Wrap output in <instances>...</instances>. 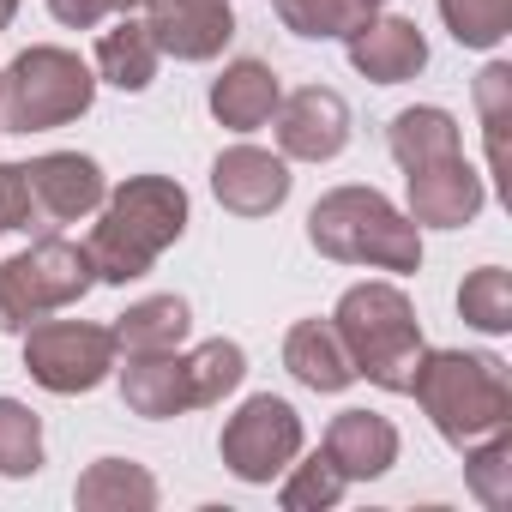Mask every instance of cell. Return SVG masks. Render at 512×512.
Here are the masks:
<instances>
[{
  "label": "cell",
  "instance_id": "1",
  "mask_svg": "<svg viewBox=\"0 0 512 512\" xmlns=\"http://www.w3.org/2000/svg\"><path fill=\"white\" fill-rule=\"evenodd\" d=\"M97 229L85 241L97 284H133L187 235V187L175 175H133L97 205Z\"/></svg>",
  "mask_w": 512,
  "mask_h": 512
},
{
  "label": "cell",
  "instance_id": "2",
  "mask_svg": "<svg viewBox=\"0 0 512 512\" xmlns=\"http://www.w3.org/2000/svg\"><path fill=\"white\" fill-rule=\"evenodd\" d=\"M410 398L422 404L434 434L458 452L512 422V380L506 362L488 350H422Z\"/></svg>",
  "mask_w": 512,
  "mask_h": 512
},
{
  "label": "cell",
  "instance_id": "3",
  "mask_svg": "<svg viewBox=\"0 0 512 512\" xmlns=\"http://www.w3.org/2000/svg\"><path fill=\"white\" fill-rule=\"evenodd\" d=\"M308 241L338 266L422 272V235L380 187H332L308 211Z\"/></svg>",
  "mask_w": 512,
  "mask_h": 512
},
{
  "label": "cell",
  "instance_id": "4",
  "mask_svg": "<svg viewBox=\"0 0 512 512\" xmlns=\"http://www.w3.org/2000/svg\"><path fill=\"white\" fill-rule=\"evenodd\" d=\"M344 350H350V368L356 380L380 386V392H410L416 380V362H422V326H416V308L398 284H356L344 290L338 314H332Z\"/></svg>",
  "mask_w": 512,
  "mask_h": 512
},
{
  "label": "cell",
  "instance_id": "5",
  "mask_svg": "<svg viewBox=\"0 0 512 512\" xmlns=\"http://www.w3.org/2000/svg\"><path fill=\"white\" fill-rule=\"evenodd\" d=\"M103 169L85 151H49L31 163H0V229L55 235L103 205Z\"/></svg>",
  "mask_w": 512,
  "mask_h": 512
},
{
  "label": "cell",
  "instance_id": "6",
  "mask_svg": "<svg viewBox=\"0 0 512 512\" xmlns=\"http://www.w3.org/2000/svg\"><path fill=\"white\" fill-rule=\"evenodd\" d=\"M97 73L73 49H25L7 73H0V133H49L67 127L91 109Z\"/></svg>",
  "mask_w": 512,
  "mask_h": 512
},
{
  "label": "cell",
  "instance_id": "7",
  "mask_svg": "<svg viewBox=\"0 0 512 512\" xmlns=\"http://www.w3.org/2000/svg\"><path fill=\"white\" fill-rule=\"evenodd\" d=\"M97 284L91 253L67 235H37L25 253L0 260V332H31L37 320L85 302Z\"/></svg>",
  "mask_w": 512,
  "mask_h": 512
},
{
  "label": "cell",
  "instance_id": "8",
  "mask_svg": "<svg viewBox=\"0 0 512 512\" xmlns=\"http://www.w3.org/2000/svg\"><path fill=\"white\" fill-rule=\"evenodd\" d=\"M25 374L55 398L97 392L115 374V332L91 320H37L25 332Z\"/></svg>",
  "mask_w": 512,
  "mask_h": 512
},
{
  "label": "cell",
  "instance_id": "9",
  "mask_svg": "<svg viewBox=\"0 0 512 512\" xmlns=\"http://www.w3.org/2000/svg\"><path fill=\"white\" fill-rule=\"evenodd\" d=\"M217 452H223V470H229V476L266 488L272 476H284V470L302 458V416H296V404L278 398V392H253V398L223 422Z\"/></svg>",
  "mask_w": 512,
  "mask_h": 512
},
{
  "label": "cell",
  "instance_id": "10",
  "mask_svg": "<svg viewBox=\"0 0 512 512\" xmlns=\"http://www.w3.org/2000/svg\"><path fill=\"white\" fill-rule=\"evenodd\" d=\"M278 157L296 163H332L350 145V103L332 85H302L278 97Z\"/></svg>",
  "mask_w": 512,
  "mask_h": 512
},
{
  "label": "cell",
  "instance_id": "11",
  "mask_svg": "<svg viewBox=\"0 0 512 512\" xmlns=\"http://www.w3.org/2000/svg\"><path fill=\"white\" fill-rule=\"evenodd\" d=\"M139 7L157 55H175V61H217L235 37L229 0H139Z\"/></svg>",
  "mask_w": 512,
  "mask_h": 512
},
{
  "label": "cell",
  "instance_id": "12",
  "mask_svg": "<svg viewBox=\"0 0 512 512\" xmlns=\"http://www.w3.org/2000/svg\"><path fill=\"white\" fill-rule=\"evenodd\" d=\"M211 193L235 217H272L290 199V157L260 151V145H229L211 163Z\"/></svg>",
  "mask_w": 512,
  "mask_h": 512
},
{
  "label": "cell",
  "instance_id": "13",
  "mask_svg": "<svg viewBox=\"0 0 512 512\" xmlns=\"http://www.w3.org/2000/svg\"><path fill=\"white\" fill-rule=\"evenodd\" d=\"M482 205H488V181L464 163V151L446 163L410 169V223L416 229H464Z\"/></svg>",
  "mask_w": 512,
  "mask_h": 512
},
{
  "label": "cell",
  "instance_id": "14",
  "mask_svg": "<svg viewBox=\"0 0 512 512\" xmlns=\"http://www.w3.org/2000/svg\"><path fill=\"white\" fill-rule=\"evenodd\" d=\"M350 43V67L362 73V79H374V85H404V79H416L422 67H428V37L416 31V19H368L356 37H344Z\"/></svg>",
  "mask_w": 512,
  "mask_h": 512
},
{
  "label": "cell",
  "instance_id": "15",
  "mask_svg": "<svg viewBox=\"0 0 512 512\" xmlns=\"http://www.w3.org/2000/svg\"><path fill=\"white\" fill-rule=\"evenodd\" d=\"M121 404L145 422H169V416H187L199 410L193 404V374H187V356L181 350H163V356H127L121 368Z\"/></svg>",
  "mask_w": 512,
  "mask_h": 512
},
{
  "label": "cell",
  "instance_id": "16",
  "mask_svg": "<svg viewBox=\"0 0 512 512\" xmlns=\"http://www.w3.org/2000/svg\"><path fill=\"white\" fill-rule=\"evenodd\" d=\"M326 458L344 470V482H374L398 464V428L374 410H338L326 428Z\"/></svg>",
  "mask_w": 512,
  "mask_h": 512
},
{
  "label": "cell",
  "instance_id": "17",
  "mask_svg": "<svg viewBox=\"0 0 512 512\" xmlns=\"http://www.w3.org/2000/svg\"><path fill=\"white\" fill-rule=\"evenodd\" d=\"M278 97H284V85L266 61H229L211 79V115L229 133H260L278 115Z\"/></svg>",
  "mask_w": 512,
  "mask_h": 512
},
{
  "label": "cell",
  "instance_id": "18",
  "mask_svg": "<svg viewBox=\"0 0 512 512\" xmlns=\"http://www.w3.org/2000/svg\"><path fill=\"white\" fill-rule=\"evenodd\" d=\"M284 368L308 392H344V386H356L350 350H344V338H338L332 320H296L290 338H284Z\"/></svg>",
  "mask_w": 512,
  "mask_h": 512
},
{
  "label": "cell",
  "instance_id": "19",
  "mask_svg": "<svg viewBox=\"0 0 512 512\" xmlns=\"http://www.w3.org/2000/svg\"><path fill=\"white\" fill-rule=\"evenodd\" d=\"M386 151H392V163L410 175V169H428V163L458 157L464 139H458V121H452L446 109L416 103V109H398V115H392V127H386Z\"/></svg>",
  "mask_w": 512,
  "mask_h": 512
},
{
  "label": "cell",
  "instance_id": "20",
  "mask_svg": "<svg viewBox=\"0 0 512 512\" xmlns=\"http://www.w3.org/2000/svg\"><path fill=\"white\" fill-rule=\"evenodd\" d=\"M115 356H163V350H181L187 332H193V308L181 296H145L133 302L115 326Z\"/></svg>",
  "mask_w": 512,
  "mask_h": 512
},
{
  "label": "cell",
  "instance_id": "21",
  "mask_svg": "<svg viewBox=\"0 0 512 512\" xmlns=\"http://www.w3.org/2000/svg\"><path fill=\"white\" fill-rule=\"evenodd\" d=\"M73 500L85 512H151L157 506V476L133 458H97L73 482Z\"/></svg>",
  "mask_w": 512,
  "mask_h": 512
},
{
  "label": "cell",
  "instance_id": "22",
  "mask_svg": "<svg viewBox=\"0 0 512 512\" xmlns=\"http://www.w3.org/2000/svg\"><path fill=\"white\" fill-rule=\"evenodd\" d=\"M157 43H151V31H145V19H133V13H121L103 37H97V79H109L115 91H145L151 79H157Z\"/></svg>",
  "mask_w": 512,
  "mask_h": 512
},
{
  "label": "cell",
  "instance_id": "23",
  "mask_svg": "<svg viewBox=\"0 0 512 512\" xmlns=\"http://www.w3.org/2000/svg\"><path fill=\"white\" fill-rule=\"evenodd\" d=\"M476 115H482V133H488V169L500 175V187L512 193V151H506V127H512V67L506 61H488L476 73Z\"/></svg>",
  "mask_w": 512,
  "mask_h": 512
},
{
  "label": "cell",
  "instance_id": "24",
  "mask_svg": "<svg viewBox=\"0 0 512 512\" xmlns=\"http://www.w3.org/2000/svg\"><path fill=\"white\" fill-rule=\"evenodd\" d=\"M272 13L284 19V31L308 37V43H326V37H356L374 7L368 0H272Z\"/></svg>",
  "mask_w": 512,
  "mask_h": 512
},
{
  "label": "cell",
  "instance_id": "25",
  "mask_svg": "<svg viewBox=\"0 0 512 512\" xmlns=\"http://www.w3.org/2000/svg\"><path fill=\"white\" fill-rule=\"evenodd\" d=\"M464 482H470V494L482 506H494V512L512 506V434L506 428H494V434L464 446Z\"/></svg>",
  "mask_w": 512,
  "mask_h": 512
},
{
  "label": "cell",
  "instance_id": "26",
  "mask_svg": "<svg viewBox=\"0 0 512 512\" xmlns=\"http://www.w3.org/2000/svg\"><path fill=\"white\" fill-rule=\"evenodd\" d=\"M43 470V416L19 398H0V476H37Z\"/></svg>",
  "mask_w": 512,
  "mask_h": 512
},
{
  "label": "cell",
  "instance_id": "27",
  "mask_svg": "<svg viewBox=\"0 0 512 512\" xmlns=\"http://www.w3.org/2000/svg\"><path fill=\"white\" fill-rule=\"evenodd\" d=\"M458 314H464V326H476V332H488V338L512 332V278H506V266L470 272V278L458 284Z\"/></svg>",
  "mask_w": 512,
  "mask_h": 512
},
{
  "label": "cell",
  "instance_id": "28",
  "mask_svg": "<svg viewBox=\"0 0 512 512\" xmlns=\"http://www.w3.org/2000/svg\"><path fill=\"white\" fill-rule=\"evenodd\" d=\"M187 374H193V404H223L241 380H247V356L235 338H205L199 350H187Z\"/></svg>",
  "mask_w": 512,
  "mask_h": 512
},
{
  "label": "cell",
  "instance_id": "29",
  "mask_svg": "<svg viewBox=\"0 0 512 512\" xmlns=\"http://www.w3.org/2000/svg\"><path fill=\"white\" fill-rule=\"evenodd\" d=\"M350 482H344V470L326 458V446L314 452V458H302V464H290L284 470V488H278V500H284V512H326V506H338V494H344Z\"/></svg>",
  "mask_w": 512,
  "mask_h": 512
},
{
  "label": "cell",
  "instance_id": "30",
  "mask_svg": "<svg viewBox=\"0 0 512 512\" xmlns=\"http://www.w3.org/2000/svg\"><path fill=\"white\" fill-rule=\"evenodd\" d=\"M440 19L464 49H494L512 31V0H440Z\"/></svg>",
  "mask_w": 512,
  "mask_h": 512
},
{
  "label": "cell",
  "instance_id": "31",
  "mask_svg": "<svg viewBox=\"0 0 512 512\" xmlns=\"http://www.w3.org/2000/svg\"><path fill=\"white\" fill-rule=\"evenodd\" d=\"M139 0H49V13L67 25V31H97L103 19H121V13H133Z\"/></svg>",
  "mask_w": 512,
  "mask_h": 512
},
{
  "label": "cell",
  "instance_id": "32",
  "mask_svg": "<svg viewBox=\"0 0 512 512\" xmlns=\"http://www.w3.org/2000/svg\"><path fill=\"white\" fill-rule=\"evenodd\" d=\"M19 13V0H0V31H7V19Z\"/></svg>",
  "mask_w": 512,
  "mask_h": 512
},
{
  "label": "cell",
  "instance_id": "33",
  "mask_svg": "<svg viewBox=\"0 0 512 512\" xmlns=\"http://www.w3.org/2000/svg\"><path fill=\"white\" fill-rule=\"evenodd\" d=\"M368 7H374V13H380V7H386V0H368Z\"/></svg>",
  "mask_w": 512,
  "mask_h": 512
}]
</instances>
